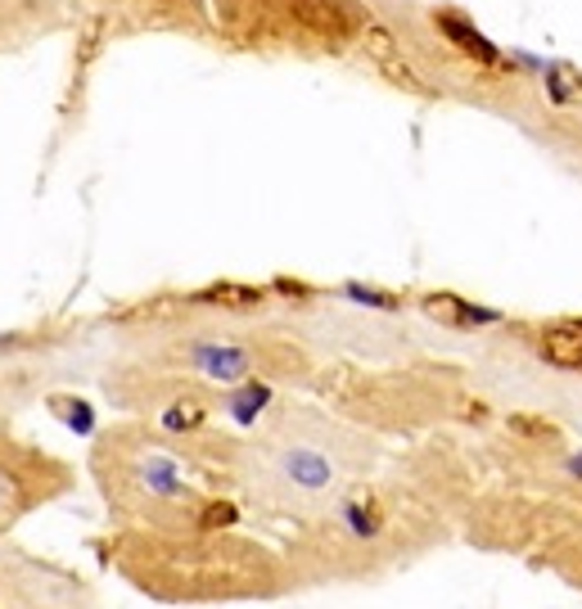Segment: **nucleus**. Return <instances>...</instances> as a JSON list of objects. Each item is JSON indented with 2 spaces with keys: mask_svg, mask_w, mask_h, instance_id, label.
Instances as JSON below:
<instances>
[{
  "mask_svg": "<svg viewBox=\"0 0 582 609\" xmlns=\"http://www.w3.org/2000/svg\"><path fill=\"white\" fill-rule=\"evenodd\" d=\"M542 361L560 365V371H582V321H556L542 330L537 339Z\"/></svg>",
  "mask_w": 582,
  "mask_h": 609,
  "instance_id": "f257e3e1",
  "label": "nucleus"
},
{
  "mask_svg": "<svg viewBox=\"0 0 582 609\" xmlns=\"http://www.w3.org/2000/svg\"><path fill=\"white\" fill-rule=\"evenodd\" d=\"M424 312L434 316V321H443V325H456V330H470L479 321H493V312H479V308H470V302L456 298V294H429L424 298Z\"/></svg>",
  "mask_w": 582,
  "mask_h": 609,
  "instance_id": "f03ea898",
  "label": "nucleus"
},
{
  "mask_svg": "<svg viewBox=\"0 0 582 609\" xmlns=\"http://www.w3.org/2000/svg\"><path fill=\"white\" fill-rule=\"evenodd\" d=\"M434 23L443 27V37H447L451 46H461V50H466L470 59H479V64H497V50L487 46V41H483V37L474 33V27H470V23L461 18V14H438Z\"/></svg>",
  "mask_w": 582,
  "mask_h": 609,
  "instance_id": "7ed1b4c3",
  "label": "nucleus"
},
{
  "mask_svg": "<svg viewBox=\"0 0 582 609\" xmlns=\"http://www.w3.org/2000/svg\"><path fill=\"white\" fill-rule=\"evenodd\" d=\"M195 365H203L208 375H218V380H235L249 371V352H239V348H218V344H203L190 352Z\"/></svg>",
  "mask_w": 582,
  "mask_h": 609,
  "instance_id": "20e7f679",
  "label": "nucleus"
},
{
  "mask_svg": "<svg viewBox=\"0 0 582 609\" xmlns=\"http://www.w3.org/2000/svg\"><path fill=\"white\" fill-rule=\"evenodd\" d=\"M203 302H222V308H258L262 302V289H253V285H212V289H203L199 294Z\"/></svg>",
  "mask_w": 582,
  "mask_h": 609,
  "instance_id": "39448f33",
  "label": "nucleus"
},
{
  "mask_svg": "<svg viewBox=\"0 0 582 609\" xmlns=\"http://www.w3.org/2000/svg\"><path fill=\"white\" fill-rule=\"evenodd\" d=\"M163 424H168V430H176V434H181V430H199V424H203V407L181 398V402H176V407L163 415Z\"/></svg>",
  "mask_w": 582,
  "mask_h": 609,
  "instance_id": "423d86ee",
  "label": "nucleus"
},
{
  "mask_svg": "<svg viewBox=\"0 0 582 609\" xmlns=\"http://www.w3.org/2000/svg\"><path fill=\"white\" fill-rule=\"evenodd\" d=\"M366 54H371L375 64H388V59H397V41L384 27H366Z\"/></svg>",
  "mask_w": 582,
  "mask_h": 609,
  "instance_id": "0eeeda50",
  "label": "nucleus"
},
{
  "mask_svg": "<svg viewBox=\"0 0 582 609\" xmlns=\"http://www.w3.org/2000/svg\"><path fill=\"white\" fill-rule=\"evenodd\" d=\"M510 430L524 434V438H556V424L537 420V415H510Z\"/></svg>",
  "mask_w": 582,
  "mask_h": 609,
  "instance_id": "6e6552de",
  "label": "nucleus"
},
{
  "mask_svg": "<svg viewBox=\"0 0 582 609\" xmlns=\"http://www.w3.org/2000/svg\"><path fill=\"white\" fill-rule=\"evenodd\" d=\"M222 524H235V506L212 501V506L203 510V529H222Z\"/></svg>",
  "mask_w": 582,
  "mask_h": 609,
  "instance_id": "1a4fd4ad",
  "label": "nucleus"
}]
</instances>
